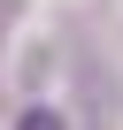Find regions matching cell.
I'll use <instances>...</instances> for the list:
<instances>
[{
	"mask_svg": "<svg viewBox=\"0 0 123 130\" xmlns=\"http://www.w3.org/2000/svg\"><path fill=\"white\" fill-rule=\"evenodd\" d=\"M16 130H61V115H54V107H31V115H23Z\"/></svg>",
	"mask_w": 123,
	"mask_h": 130,
	"instance_id": "6da1fadb",
	"label": "cell"
}]
</instances>
